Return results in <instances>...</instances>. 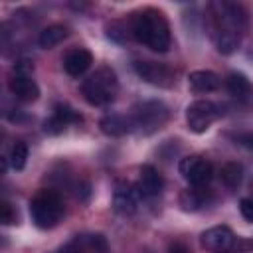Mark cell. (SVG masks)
Instances as JSON below:
<instances>
[{"instance_id":"277c9868","label":"cell","mask_w":253,"mask_h":253,"mask_svg":"<svg viewBox=\"0 0 253 253\" xmlns=\"http://www.w3.org/2000/svg\"><path fill=\"white\" fill-rule=\"evenodd\" d=\"M168 119H170V111L158 99H148V101L136 103L128 115L130 128L136 130L138 134H144V136L160 130L168 123Z\"/></svg>"},{"instance_id":"484cf974","label":"cell","mask_w":253,"mask_h":253,"mask_svg":"<svg viewBox=\"0 0 253 253\" xmlns=\"http://www.w3.org/2000/svg\"><path fill=\"white\" fill-rule=\"evenodd\" d=\"M168 253H190V249L184 245V243H180V241H176V243H172L170 245V249H168Z\"/></svg>"},{"instance_id":"44dd1931","label":"cell","mask_w":253,"mask_h":253,"mask_svg":"<svg viewBox=\"0 0 253 253\" xmlns=\"http://www.w3.org/2000/svg\"><path fill=\"white\" fill-rule=\"evenodd\" d=\"M221 182L229 190L239 188L241 182H243V166L239 162H227V164H223V168H221Z\"/></svg>"},{"instance_id":"6da1fadb","label":"cell","mask_w":253,"mask_h":253,"mask_svg":"<svg viewBox=\"0 0 253 253\" xmlns=\"http://www.w3.org/2000/svg\"><path fill=\"white\" fill-rule=\"evenodd\" d=\"M211 12V38L219 53H233L249 26V16L241 4L235 2H213L210 4Z\"/></svg>"},{"instance_id":"7c38bea8","label":"cell","mask_w":253,"mask_h":253,"mask_svg":"<svg viewBox=\"0 0 253 253\" xmlns=\"http://www.w3.org/2000/svg\"><path fill=\"white\" fill-rule=\"evenodd\" d=\"M164 180L160 176V172L152 166V164H144L138 172V180H136V190L142 198H152L158 196L162 192Z\"/></svg>"},{"instance_id":"8992f818","label":"cell","mask_w":253,"mask_h":253,"mask_svg":"<svg viewBox=\"0 0 253 253\" xmlns=\"http://www.w3.org/2000/svg\"><path fill=\"white\" fill-rule=\"evenodd\" d=\"M223 107L213 103V101H208V99H200V101H194L192 105H188L186 109V125L192 132H206L213 121H217L223 111Z\"/></svg>"},{"instance_id":"603a6c76","label":"cell","mask_w":253,"mask_h":253,"mask_svg":"<svg viewBox=\"0 0 253 253\" xmlns=\"http://www.w3.org/2000/svg\"><path fill=\"white\" fill-rule=\"evenodd\" d=\"M0 217H2V223L4 225L18 223V211H16V208L10 202H2V213H0Z\"/></svg>"},{"instance_id":"9a60e30c","label":"cell","mask_w":253,"mask_h":253,"mask_svg":"<svg viewBox=\"0 0 253 253\" xmlns=\"http://www.w3.org/2000/svg\"><path fill=\"white\" fill-rule=\"evenodd\" d=\"M8 87H10V93L24 103H32L40 97V87L30 75H12Z\"/></svg>"},{"instance_id":"5bb4252c","label":"cell","mask_w":253,"mask_h":253,"mask_svg":"<svg viewBox=\"0 0 253 253\" xmlns=\"http://www.w3.org/2000/svg\"><path fill=\"white\" fill-rule=\"evenodd\" d=\"M93 63V55L89 49L85 47H75L71 51H67V55L63 57V69L71 75V77H79L83 75Z\"/></svg>"},{"instance_id":"2e32d148","label":"cell","mask_w":253,"mask_h":253,"mask_svg":"<svg viewBox=\"0 0 253 253\" xmlns=\"http://www.w3.org/2000/svg\"><path fill=\"white\" fill-rule=\"evenodd\" d=\"M188 85L194 93H213L219 89L221 79L213 71L200 69V71H192L188 75Z\"/></svg>"},{"instance_id":"7a4b0ae2","label":"cell","mask_w":253,"mask_h":253,"mask_svg":"<svg viewBox=\"0 0 253 253\" xmlns=\"http://www.w3.org/2000/svg\"><path fill=\"white\" fill-rule=\"evenodd\" d=\"M130 34L138 43L158 53L168 51L172 43L170 26L164 14L154 8H144L130 16Z\"/></svg>"},{"instance_id":"ffe728a7","label":"cell","mask_w":253,"mask_h":253,"mask_svg":"<svg viewBox=\"0 0 253 253\" xmlns=\"http://www.w3.org/2000/svg\"><path fill=\"white\" fill-rule=\"evenodd\" d=\"M208 202V196H206V190L204 188H188L180 194V208L184 211H196L200 208H204Z\"/></svg>"},{"instance_id":"e0dca14e","label":"cell","mask_w":253,"mask_h":253,"mask_svg":"<svg viewBox=\"0 0 253 253\" xmlns=\"http://www.w3.org/2000/svg\"><path fill=\"white\" fill-rule=\"evenodd\" d=\"M73 243L83 251V253H109V241L103 233H85L77 235Z\"/></svg>"},{"instance_id":"30bf717a","label":"cell","mask_w":253,"mask_h":253,"mask_svg":"<svg viewBox=\"0 0 253 253\" xmlns=\"http://www.w3.org/2000/svg\"><path fill=\"white\" fill-rule=\"evenodd\" d=\"M83 119H81V115L75 111V109H71L69 105H65V103H57L55 107H53V115L43 123V130L47 132V134H59V132H63L69 125H77V123H81Z\"/></svg>"},{"instance_id":"ba28073f","label":"cell","mask_w":253,"mask_h":253,"mask_svg":"<svg viewBox=\"0 0 253 253\" xmlns=\"http://www.w3.org/2000/svg\"><path fill=\"white\" fill-rule=\"evenodd\" d=\"M136 75L144 79L150 85L156 87H172L174 85V71L160 61H150V59H136L132 63Z\"/></svg>"},{"instance_id":"5b68a950","label":"cell","mask_w":253,"mask_h":253,"mask_svg":"<svg viewBox=\"0 0 253 253\" xmlns=\"http://www.w3.org/2000/svg\"><path fill=\"white\" fill-rule=\"evenodd\" d=\"M63 198L55 190H40L30 202V215L36 227L51 229L63 217Z\"/></svg>"},{"instance_id":"ac0fdd59","label":"cell","mask_w":253,"mask_h":253,"mask_svg":"<svg viewBox=\"0 0 253 253\" xmlns=\"http://www.w3.org/2000/svg\"><path fill=\"white\" fill-rule=\"evenodd\" d=\"M99 126L107 136H123L132 130L128 117H123V115H107L101 119Z\"/></svg>"},{"instance_id":"d6986e66","label":"cell","mask_w":253,"mask_h":253,"mask_svg":"<svg viewBox=\"0 0 253 253\" xmlns=\"http://www.w3.org/2000/svg\"><path fill=\"white\" fill-rule=\"evenodd\" d=\"M67 36H69V30H67L65 26L53 24V26H47L45 30L40 32L38 43H40V47H43V49H51V47H55L57 43H61Z\"/></svg>"},{"instance_id":"9c48e42d","label":"cell","mask_w":253,"mask_h":253,"mask_svg":"<svg viewBox=\"0 0 253 253\" xmlns=\"http://www.w3.org/2000/svg\"><path fill=\"white\" fill-rule=\"evenodd\" d=\"M200 241H202V247L210 253H231L233 245H235V235L229 227L215 225V227L206 229L202 233Z\"/></svg>"},{"instance_id":"3957f363","label":"cell","mask_w":253,"mask_h":253,"mask_svg":"<svg viewBox=\"0 0 253 253\" xmlns=\"http://www.w3.org/2000/svg\"><path fill=\"white\" fill-rule=\"evenodd\" d=\"M117 93H119V81L115 71L109 67L97 69L81 83V95L93 107H105L113 103Z\"/></svg>"},{"instance_id":"cb8c5ba5","label":"cell","mask_w":253,"mask_h":253,"mask_svg":"<svg viewBox=\"0 0 253 253\" xmlns=\"http://www.w3.org/2000/svg\"><path fill=\"white\" fill-rule=\"evenodd\" d=\"M32 73H34V63L32 61L22 59L14 65V75H30L32 77Z\"/></svg>"},{"instance_id":"52a82bcc","label":"cell","mask_w":253,"mask_h":253,"mask_svg":"<svg viewBox=\"0 0 253 253\" xmlns=\"http://www.w3.org/2000/svg\"><path fill=\"white\" fill-rule=\"evenodd\" d=\"M178 170L180 174L184 176V180L194 186V188H204L211 176H213V166L210 160H206L204 156L200 154H192V156H186L180 160L178 164Z\"/></svg>"},{"instance_id":"d4e9b609","label":"cell","mask_w":253,"mask_h":253,"mask_svg":"<svg viewBox=\"0 0 253 253\" xmlns=\"http://www.w3.org/2000/svg\"><path fill=\"white\" fill-rule=\"evenodd\" d=\"M239 211H241V215H243L247 221H253V200L243 198V200L239 202Z\"/></svg>"},{"instance_id":"8fae6325","label":"cell","mask_w":253,"mask_h":253,"mask_svg":"<svg viewBox=\"0 0 253 253\" xmlns=\"http://www.w3.org/2000/svg\"><path fill=\"white\" fill-rule=\"evenodd\" d=\"M138 190L132 188L128 182H119L113 190V208L121 215H130L138 208Z\"/></svg>"},{"instance_id":"4fadbf2b","label":"cell","mask_w":253,"mask_h":253,"mask_svg":"<svg viewBox=\"0 0 253 253\" xmlns=\"http://www.w3.org/2000/svg\"><path fill=\"white\" fill-rule=\"evenodd\" d=\"M225 87H227V93L233 99H237L239 103H243V105L253 103V83L247 79V75H243L239 71H231L225 77Z\"/></svg>"},{"instance_id":"4316f807","label":"cell","mask_w":253,"mask_h":253,"mask_svg":"<svg viewBox=\"0 0 253 253\" xmlns=\"http://www.w3.org/2000/svg\"><path fill=\"white\" fill-rule=\"evenodd\" d=\"M57 253H83V251H81V249H79V247H77V245H75V243L71 241L69 245H65V247H61V249H59Z\"/></svg>"},{"instance_id":"7402d4cb","label":"cell","mask_w":253,"mask_h":253,"mask_svg":"<svg viewBox=\"0 0 253 253\" xmlns=\"http://www.w3.org/2000/svg\"><path fill=\"white\" fill-rule=\"evenodd\" d=\"M8 162H10V166L14 170H22L26 166V162H28V146H26V142L16 140L12 144L10 154H8Z\"/></svg>"}]
</instances>
